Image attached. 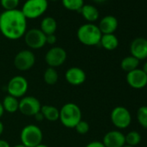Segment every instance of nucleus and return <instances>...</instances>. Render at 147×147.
<instances>
[{
    "label": "nucleus",
    "mask_w": 147,
    "mask_h": 147,
    "mask_svg": "<svg viewBox=\"0 0 147 147\" xmlns=\"http://www.w3.org/2000/svg\"><path fill=\"white\" fill-rule=\"evenodd\" d=\"M75 129H76V131H77V133H79V134H81V135H85V134H87V133L89 131V130H90V125H89V124H88L87 121L82 119V120L76 125V126L75 127Z\"/></svg>",
    "instance_id": "28"
},
{
    "label": "nucleus",
    "mask_w": 147,
    "mask_h": 147,
    "mask_svg": "<svg viewBox=\"0 0 147 147\" xmlns=\"http://www.w3.org/2000/svg\"><path fill=\"white\" fill-rule=\"evenodd\" d=\"M110 118L113 125L118 129H126L131 123L130 111L121 106H118L112 110Z\"/></svg>",
    "instance_id": "7"
},
{
    "label": "nucleus",
    "mask_w": 147,
    "mask_h": 147,
    "mask_svg": "<svg viewBox=\"0 0 147 147\" xmlns=\"http://www.w3.org/2000/svg\"><path fill=\"white\" fill-rule=\"evenodd\" d=\"M29 89V82L23 76H13L7 84V93L15 98H23Z\"/></svg>",
    "instance_id": "6"
},
{
    "label": "nucleus",
    "mask_w": 147,
    "mask_h": 147,
    "mask_svg": "<svg viewBox=\"0 0 147 147\" xmlns=\"http://www.w3.org/2000/svg\"><path fill=\"white\" fill-rule=\"evenodd\" d=\"M131 55L138 61L147 58V39L144 37L135 38L130 45Z\"/></svg>",
    "instance_id": "15"
},
{
    "label": "nucleus",
    "mask_w": 147,
    "mask_h": 147,
    "mask_svg": "<svg viewBox=\"0 0 147 147\" xmlns=\"http://www.w3.org/2000/svg\"><path fill=\"white\" fill-rule=\"evenodd\" d=\"M60 110L59 120L67 128H74L82 119V113L80 107L73 102L64 104Z\"/></svg>",
    "instance_id": "2"
},
{
    "label": "nucleus",
    "mask_w": 147,
    "mask_h": 147,
    "mask_svg": "<svg viewBox=\"0 0 147 147\" xmlns=\"http://www.w3.org/2000/svg\"><path fill=\"white\" fill-rule=\"evenodd\" d=\"M137 119L143 128L147 129V106H142L138 109Z\"/></svg>",
    "instance_id": "26"
},
{
    "label": "nucleus",
    "mask_w": 147,
    "mask_h": 147,
    "mask_svg": "<svg viewBox=\"0 0 147 147\" xmlns=\"http://www.w3.org/2000/svg\"><path fill=\"white\" fill-rule=\"evenodd\" d=\"M118 25H119V23H118L117 18L113 16L108 15V16L104 17L100 20L98 27L101 34L105 35V34H113L115 30H117Z\"/></svg>",
    "instance_id": "16"
},
{
    "label": "nucleus",
    "mask_w": 147,
    "mask_h": 147,
    "mask_svg": "<svg viewBox=\"0 0 147 147\" xmlns=\"http://www.w3.org/2000/svg\"><path fill=\"white\" fill-rule=\"evenodd\" d=\"M82 16L89 23H93L95 22L96 20H98L99 17H100V13L99 11L96 7H94V5H84L82 9L79 11Z\"/></svg>",
    "instance_id": "17"
},
{
    "label": "nucleus",
    "mask_w": 147,
    "mask_h": 147,
    "mask_svg": "<svg viewBox=\"0 0 147 147\" xmlns=\"http://www.w3.org/2000/svg\"><path fill=\"white\" fill-rule=\"evenodd\" d=\"M48 6V0H27L21 11L27 19H35L44 14Z\"/></svg>",
    "instance_id": "5"
},
{
    "label": "nucleus",
    "mask_w": 147,
    "mask_h": 147,
    "mask_svg": "<svg viewBox=\"0 0 147 147\" xmlns=\"http://www.w3.org/2000/svg\"><path fill=\"white\" fill-rule=\"evenodd\" d=\"M2 105L5 110V113H15L18 111L19 109V100L18 98H15L11 95L7 94L3 101H2Z\"/></svg>",
    "instance_id": "21"
},
{
    "label": "nucleus",
    "mask_w": 147,
    "mask_h": 147,
    "mask_svg": "<svg viewBox=\"0 0 147 147\" xmlns=\"http://www.w3.org/2000/svg\"><path fill=\"white\" fill-rule=\"evenodd\" d=\"M87 79L86 72L79 67H71L65 73V80L71 86H81Z\"/></svg>",
    "instance_id": "13"
},
{
    "label": "nucleus",
    "mask_w": 147,
    "mask_h": 147,
    "mask_svg": "<svg viewBox=\"0 0 147 147\" xmlns=\"http://www.w3.org/2000/svg\"><path fill=\"white\" fill-rule=\"evenodd\" d=\"M138 65H139V61L131 55L125 56V58L122 59L120 62V67L122 68V70H124L126 73H129L138 68Z\"/></svg>",
    "instance_id": "22"
},
{
    "label": "nucleus",
    "mask_w": 147,
    "mask_h": 147,
    "mask_svg": "<svg viewBox=\"0 0 147 147\" xmlns=\"http://www.w3.org/2000/svg\"><path fill=\"white\" fill-rule=\"evenodd\" d=\"M125 79L127 84L134 89H141L147 86V75L141 68L127 73Z\"/></svg>",
    "instance_id": "12"
},
{
    "label": "nucleus",
    "mask_w": 147,
    "mask_h": 147,
    "mask_svg": "<svg viewBox=\"0 0 147 147\" xmlns=\"http://www.w3.org/2000/svg\"><path fill=\"white\" fill-rule=\"evenodd\" d=\"M51 1H57V0H51Z\"/></svg>",
    "instance_id": "40"
},
{
    "label": "nucleus",
    "mask_w": 147,
    "mask_h": 147,
    "mask_svg": "<svg viewBox=\"0 0 147 147\" xmlns=\"http://www.w3.org/2000/svg\"><path fill=\"white\" fill-rule=\"evenodd\" d=\"M4 131H5V125H4V123H3L1 120H0V136H1V135L3 134Z\"/></svg>",
    "instance_id": "34"
},
{
    "label": "nucleus",
    "mask_w": 147,
    "mask_h": 147,
    "mask_svg": "<svg viewBox=\"0 0 147 147\" xmlns=\"http://www.w3.org/2000/svg\"><path fill=\"white\" fill-rule=\"evenodd\" d=\"M85 147H105L101 141H92L88 143Z\"/></svg>",
    "instance_id": "30"
},
{
    "label": "nucleus",
    "mask_w": 147,
    "mask_h": 147,
    "mask_svg": "<svg viewBox=\"0 0 147 147\" xmlns=\"http://www.w3.org/2000/svg\"><path fill=\"white\" fill-rule=\"evenodd\" d=\"M43 133L41 128L34 124L26 125L20 132L21 144L25 147H36L42 144Z\"/></svg>",
    "instance_id": "4"
},
{
    "label": "nucleus",
    "mask_w": 147,
    "mask_h": 147,
    "mask_svg": "<svg viewBox=\"0 0 147 147\" xmlns=\"http://www.w3.org/2000/svg\"><path fill=\"white\" fill-rule=\"evenodd\" d=\"M24 36L26 45L31 49H40L46 45V35L40 29H30Z\"/></svg>",
    "instance_id": "10"
},
{
    "label": "nucleus",
    "mask_w": 147,
    "mask_h": 147,
    "mask_svg": "<svg viewBox=\"0 0 147 147\" xmlns=\"http://www.w3.org/2000/svg\"><path fill=\"white\" fill-rule=\"evenodd\" d=\"M34 117H35L36 120H37V121H42V120L44 119V118H43V115L42 114L41 111H40L38 113H36V114Z\"/></svg>",
    "instance_id": "32"
},
{
    "label": "nucleus",
    "mask_w": 147,
    "mask_h": 147,
    "mask_svg": "<svg viewBox=\"0 0 147 147\" xmlns=\"http://www.w3.org/2000/svg\"><path fill=\"white\" fill-rule=\"evenodd\" d=\"M145 74H146V75H147V61L146 62H144V64L143 65V68H141Z\"/></svg>",
    "instance_id": "35"
},
{
    "label": "nucleus",
    "mask_w": 147,
    "mask_h": 147,
    "mask_svg": "<svg viewBox=\"0 0 147 147\" xmlns=\"http://www.w3.org/2000/svg\"><path fill=\"white\" fill-rule=\"evenodd\" d=\"M13 63L18 70L22 72L28 71L36 63L35 54L30 49H23L15 55Z\"/></svg>",
    "instance_id": "8"
},
{
    "label": "nucleus",
    "mask_w": 147,
    "mask_h": 147,
    "mask_svg": "<svg viewBox=\"0 0 147 147\" xmlns=\"http://www.w3.org/2000/svg\"><path fill=\"white\" fill-rule=\"evenodd\" d=\"M42 104L40 100L31 95L24 96L19 100L18 111L25 116H35L41 111Z\"/></svg>",
    "instance_id": "9"
},
{
    "label": "nucleus",
    "mask_w": 147,
    "mask_h": 147,
    "mask_svg": "<svg viewBox=\"0 0 147 147\" xmlns=\"http://www.w3.org/2000/svg\"><path fill=\"white\" fill-rule=\"evenodd\" d=\"M19 1L20 0H0V4L5 11H12L18 8Z\"/></svg>",
    "instance_id": "27"
},
{
    "label": "nucleus",
    "mask_w": 147,
    "mask_h": 147,
    "mask_svg": "<svg viewBox=\"0 0 147 147\" xmlns=\"http://www.w3.org/2000/svg\"><path fill=\"white\" fill-rule=\"evenodd\" d=\"M67 52L61 47H52L45 55V61L50 67L56 68L64 64L67 60Z\"/></svg>",
    "instance_id": "11"
},
{
    "label": "nucleus",
    "mask_w": 147,
    "mask_h": 147,
    "mask_svg": "<svg viewBox=\"0 0 147 147\" xmlns=\"http://www.w3.org/2000/svg\"><path fill=\"white\" fill-rule=\"evenodd\" d=\"M57 41V37L55 36V34L53 35H49L46 36V44H49V45H54Z\"/></svg>",
    "instance_id": "29"
},
{
    "label": "nucleus",
    "mask_w": 147,
    "mask_h": 147,
    "mask_svg": "<svg viewBox=\"0 0 147 147\" xmlns=\"http://www.w3.org/2000/svg\"><path fill=\"white\" fill-rule=\"evenodd\" d=\"M36 147H49V146H48L47 144H38L37 146H36Z\"/></svg>",
    "instance_id": "36"
},
{
    "label": "nucleus",
    "mask_w": 147,
    "mask_h": 147,
    "mask_svg": "<svg viewBox=\"0 0 147 147\" xmlns=\"http://www.w3.org/2000/svg\"><path fill=\"white\" fill-rule=\"evenodd\" d=\"M5 113V110H4V107H3V105H2V102L0 101V119L3 117Z\"/></svg>",
    "instance_id": "33"
},
{
    "label": "nucleus",
    "mask_w": 147,
    "mask_h": 147,
    "mask_svg": "<svg viewBox=\"0 0 147 147\" xmlns=\"http://www.w3.org/2000/svg\"><path fill=\"white\" fill-rule=\"evenodd\" d=\"M125 144L135 147L141 142V135L137 131H131L126 135H125Z\"/></svg>",
    "instance_id": "25"
},
{
    "label": "nucleus",
    "mask_w": 147,
    "mask_h": 147,
    "mask_svg": "<svg viewBox=\"0 0 147 147\" xmlns=\"http://www.w3.org/2000/svg\"><path fill=\"white\" fill-rule=\"evenodd\" d=\"M100 44L107 50L112 51L118 48L119 40L114 34H105L101 36Z\"/></svg>",
    "instance_id": "20"
},
{
    "label": "nucleus",
    "mask_w": 147,
    "mask_h": 147,
    "mask_svg": "<svg viewBox=\"0 0 147 147\" xmlns=\"http://www.w3.org/2000/svg\"><path fill=\"white\" fill-rule=\"evenodd\" d=\"M12 147H25V146L24 144H16V145H14Z\"/></svg>",
    "instance_id": "37"
},
{
    "label": "nucleus",
    "mask_w": 147,
    "mask_h": 147,
    "mask_svg": "<svg viewBox=\"0 0 147 147\" xmlns=\"http://www.w3.org/2000/svg\"><path fill=\"white\" fill-rule=\"evenodd\" d=\"M43 80L44 82L49 86H53L56 84L59 80V75L56 69L54 67H48L43 73Z\"/></svg>",
    "instance_id": "23"
},
{
    "label": "nucleus",
    "mask_w": 147,
    "mask_h": 147,
    "mask_svg": "<svg viewBox=\"0 0 147 147\" xmlns=\"http://www.w3.org/2000/svg\"><path fill=\"white\" fill-rule=\"evenodd\" d=\"M0 147H11L8 141L5 139H0Z\"/></svg>",
    "instance_id": "31"
},
{
    "label": "nucleus",
    "mask_w": 147,
    "mask_h": 147,
    "mask_svg": "<svg viewBox=\"0 0 147 147\" xmlns=\"http://www.w3.org/2000/svg\"><path fill=\"white\" fill-rule=\"evenodd\" d=\"M101 142L105 147H123L125 145V134L119 130H112L104 135Z\"/></svg>",
    "instance_id": "14"
},
{
    "label": "nucleus",
    "mask_w": 147,
    "mask_h": 147,
    "mask_svg": "<svg viewBox=\"0 0 147 147\" xmlns=\"http://www.w3.org/2000/svg\"><path fill=\"white\" fill-rule=\"evenodd\" d=\"M101 36L102 34L99 27L91 23L82 24L77 30L78 40L86 46H95L100 44Z\"/></svg>",
    "instance_id": "3"
},
{
    "label": "nucleus",
    "mask_w": 147,
    "mask_h": 147,
    "mask_svg": "<svg viewBox=\"0 0 147 147\" xmlns=\"http://www.w3.org/2000/svg\"><path fill=\"white\" fill-rule=\"evenodd\" d=\"M93 1H94L95 3H103L106 1V0H93Z\"/></svg>",
    "instance_id": "38"
},
{
    "label": "nucleus",
    "mask_w": 147,
    "mask_h": 147,
    "mask_svg": "<svg viewBox=\"0 0 147 147\" xmlns=\"http://www.w3.org/2000/svg\"><path fill=\"white\" fill-rule=\"evenodd\" d=\"M40 30L46 35H53L55 33L57 30V22L52 17H46L44 18L40 25Z\"/></svg>",
    "instance_id": "19"
},
{
    "label": "nucleus",
    "mask_w": 147,
    "mask_h": 147,
    "mask_svg": "<svg viewBox=\"0 0 147 147\" xmlns=\"http://www.w3.org/2000/svg\"><path fill=\"white\" fill-rule=\"evenodd\" d=\"M61 2L67 10L78 12L84 5V0H61Z\"/></svg>",
    "instance_id": "24"
},
{
    "label": "nucleus",
    "mask_w": 147,
    "mask_h": 147,
    "mask_svg": "<svg viewBox=\"0 0 147 147\" xmlns=\"http://www.w3.org/2000/svg\"><path fill=\"white\" fill-rule=\"evenodd\" d=\"M41 113L43 115L44 119L48 121L55 122L59 120L60 110L52 105H42Z\"/></svg>",
    "instance_id": "18"
},
{
    "label": "nucleus",
    "mask_w": 147,
    "mask_h": 147,
    "mask_svg": "<svg viewBox=\"0 0 147 147\" xmlns=\"http://www.w3.org/2000/svg\"><path fill=\"white\" fill-rule=\"evenodd\" d=\"M0 31L10 40H18L27 31V18L20 10L5 11L0 14Z\"/></svg>",
    "instance_id": "1"
},
{
    "label": "nucleus",
    "mask_w": 147,
    "mask_h": 147,
    "mask_svg": "<svg viewBox=\"0 0 147 147\" xmlns=\"http://www.w3.org/2000/svg\"><path fill=\"white\" fill-rule=\"evenodd\" d=\"M123 147H133V146H130V145H127V144H125V145H124Z\"/></svg>",
    "instance_id": "39"
}]
</instances>
